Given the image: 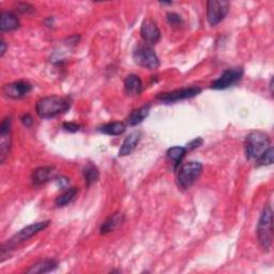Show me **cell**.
<instances>
[{"label": "cell", "instance_id": "obj_8", "mask_svg": "<svg viewBox=\"0 0 274 274\" xmlns=\"http://www.w3.org/2000/svg\"><path fill=\"white\" fill-rule=\"evenodd\" d=\"M201 92V88L199 87H189V88H182V89L174 90L170 92H164L156 95V100H159L164 103H174L182 100L191 99L198 95Z\"/></svg>", "mask_w": 274, "mask_h": 274}, {"label": "cell", "instance_id": "obj_17", "mask_svg": "<svg viewBox=\"0 0 274 274\" xmlns=\"http://www.w3.org/2000/svg\"><path fill=\"white\" fill-rule=\"evenodd\" d=\"M58 267V262L54 259H44L36 262L29 268L26 272L30 274H37V273H47L54 271Z\"/></svg>", "mask_w": 274, "mask_h": 274}, {"label": "cell", "instance_id": "obj_14", "mask_svg": "<svg viewBox=\"0 0 274 274\" xmlns=\"http://www.w3.org/2000/svg\"><path fill=\"white\" fill-rule=\"evenodd\" d=\"M123 222H124V214L121 212H116L102 223L100 231L102 234L113 232L114 230L120 227Z\"/></svg>", "mask_w": 274, "mask_h": 274}, {"label": "cell", "instance_id": "obj_15", "mask_svg": "<svg viewBox=\"0 0 274 274\" xmlns=\"http://www.w3.org/2000/svg\"><path fill=\"white\" fill-rule=\"evenodd\" d=\"M124 89L129 95H139L143 90V82L140 76L135 74H130L129 76H126L124 81Z\"/></svg>", "mask_w": 274, "mask_h": 274}, {"label": "cell", "instance_id": "obj_29", "mask_svg": "<svg viewBox=\"0 0 274 274\" xmlns=\"http://www.w3.org/2000/svg\"><path fill=\"white\" fill-rule=\"evenodd\" d=\"M22 122L24 123L25 126H30L32 123H33V119L32 117L29 115V114H26L22 117Z\"/></svg>", "mask_w": 274, "mask_h": 274}, {"label": "cell", "instance_id": "obj_24", "mask_svg": "<svg viewBox=\"0 0 274 274\" xmlns=\"http://www.w3.org/2000/svg\"><path fill=\"white\" fill-rule=\"evenodd\" d=\"M273 156H274L273 147H269V148L263 152L258 159H256V166L257 167H260V166L271 165L273 163Z\"/></svg>", "mask_w": 274, "mask_h": 274}, {"label": "cell", "instance_id": "obj_2", "mask_svg": "<svg viewBox=\"0 0 274 274\" xmlns=\"http://www.w3.org/2000/svg\"><path fill=\"white\" fill-rule=\"evenodd\" d=\"M48 225H50V221L38 222V223L29 225V226L19 230L17 233L14 234L12 238H10L7 241V243L3 244V247H2V257H4L6 255L7 252L9 253V251L13 250L17 246H19V244H22L23 242L27 241L28 239L32 238L35 234H37L38 232L44 230L48 226Z\"/></svg>", "mask_w": 274, "mask_h": 274}, {"label": "cell", "instance_id": "obj_12", "mask_svg": "<svg viewBox=\"0 0 274 274\" xmlns=\"http://www.w3.org/2000/svg\"><path fill=\"white\" fill-rule=\"evenodd\" d=\"M141 35L144 41L149 44L158 43L161 39L160 29L152 19H146V21H144L141 28Z\"/></svg>", "mask_w": 274, "mask_h": 274}, {"label": "cell", "instance_id": "obj_6", "mask_svg": "<svg viewBox=\"0 0 274 274\" xmlns=\"http://www.w3.org/2000/svg\"><path fill=\"white\" fill-rule=\"evenodd\" d=\"M133 58L137 64L143 67L149 68V70H155V68L160 66L159 58L153 51V48L149 45L144 44L137 46L134 50Z\"/></svg>", "mask_w": 274, "mask_h": 274}, {"label": "cell", "instance_id": "obj_13", "mask_svg": "<svg viewBox=\"0 0 274 274\" xmlns=\"http://www.w3.org/2000/svg\"><path fill=\"white\" fill-rule=\"evenodd\" d=\"M56 169L54 166H42L32 173V182L35 185H42L55 177Z\"/></svg>", "mask_w": 274, "mask_h": 274}, {"label": "cell", "instance_id": "obj_7", "mask_svg": "<svg viewBox=\"0 0 274 274\" xmlns=\"http://www.w3.org/2000/svg\"><path fill=\"white\" fill-rule=\"evenodd\" d=\"M229 3L225 0H211L207 3V19L211 26H217L226 17Z\"/></svg>", "mask_w": 274, "mask_h": 274}, {"label": "cell", "instance_id": "obj_22", "mask_svg": "<svg viewBox=\"0 0 274 274\" xmlns=\"http://www.w3.org/2000/svg\"><path fill=\"white\" fill-rule=\"evenodd\" d=\"M84 179L87 185H91L92 183L96 182L100 177L99 169H97L93 164H88L83 170Z\"/></svg>", "mask_w": 274, "mask_h": 274}, {"label": "cell", "instance_id": "obj_19", "mask_svg": "<svg viewBox=\"0 0 274 274\" xmlns=\"http://www.w3.org/2000/svg\"><path fill=\"white\" fill-rule=\"evenodd\" d=\"M150 105H144L140 109H137L135 111H133L130 116L128 117V119H126V123H128L130 126H134L142 123L147 117H148L149 113H150Z\"/></svg>", "mask_w": 274, "mask_h": 274}, {"label": "cell", "instance_id": "obj_3", "mask_svg": "<svg viewBox=\"0 0 274 274\" xmlns=\"http://www.w3.org/2000/svg\"><path fill=\"white\" fill-rule=\"evenodd\" d=\"M257 238L261 247L269 251L272 246L273 228H272V209L266 206L257 225Z\"/></svg>", "mask_w": 274, "mask_h": 274}, {"label": "cell", "instance_id": "obj_16", "mask_svg": "<svg viewBox=\"0 0 274 274\" xmlns=\"http://www.w3.org/2000/svg\"><path fill=\"white\" fill-rule=\"evenodd\" d=\"M141 141V133L140 132H133L131 133L126 139L123 141L121 148L119 150V156H125L131 154L135 148L136 146L139 145Z\"/></svg>", "mask_w": 274, "mask_h": 274}, {"label": "cell", "instance_id": "obj_31", "mask_svg": "<svg viewBox=\"0 0 274 274\" xmlns=\"http://www.w3.org/2000/svg\"><path fill=\"white\" fill-rule=\"evenodd\" d=\"M6 50H7V46H6V42L3 40L2 41V57L5 55L6 53Z\"/></svg>", "mask_w": 274, "mask_h": 274}, {"label": "cell", "instance_id": "obj_26", "mask_svg": "<svg viewBox=\"0 0 274 274\" xmlns=\"http://www.w3.org/2000/svg\"><path fill=\"white\" fill-rule=\"evenodd\" d=\"M35 10V8L32 6H30L29 4H18L17 5V11L21 13H30Z\"/></svg>", "mask_w": 274, "mask_h": 274}, {"label": "cell", "instance_id": "obj_21", "mask_svg": "<svg viewBox=\"0 0 274 274\" xmlns=\"http://www.w3.org/2000/svg\"><path fill=\"white\" fill-rule=\"evenodd\" d=\"M187 148H184V147H180V146H177V147H173V148L168 149L167 151V158L172 161H174L175 163V169L178 168L181 162H182V159L184 158V155L187 154Z\"/></svg>", "mask_w": 274, "mask_h": 274}, {"label": "cell", "instance_id": "obj_4", "mask_svg": "<svg viewBox=\"0 0 274 274\" xmlns=\"http://www.w3.org/2000/svg\"><path fill=\"white\" fill-rule=\"evenodd\" d=\"M270 146L269 136L262 132H253L247 137L246 151L248 159H258Z\"/></svg>", "mask_w": 274, "mask_h": 274}, {"label": "cell", "instance_id": "obj_1", "mask_svg": "<svg viewBox=\"0 0 274 274\" xmlns=\"http://www.w3.org/2000/svg\"><path fill=\"white\" fill-rule=\"evenodd\" d=\"M70 107L71 101L67 97L51 95L39 100L36 105V111L39 117L48 119L65 113Z\"/></svg>", "mask_w": 274, "mask_h": 274}, {"label": "cell", "instance_id": "obj_5", "mask_svg": "<svg viewBox=\"0 0 274 274\" xmlns=\"http://www.w3.org/2000/svg\"><path fill=\"white\" fill-rule=\"evenodd\" d=\"M202 172L200 162H189L183 164L178 173V183L182 189H189L197 181Z\"/></svg>", "mask_w": 274, "mask_h": 274}, {"label": "cell", "instance_id": "obj_23", "mask_svg": "<svg viewBox=\"0 0 274 274\" xmlns=\"http://www.w3.org/2000/svg\"><path fill=\"white\" fill-rule=\"evenodd\" d=\"M78 190L76 188H70L67 189L64 193H62L61 195L57 197L56 199V204L58 207H64L67 203H70L77 195Z\"/></svg>", "mask_w": 274, "mask_h": 274}, {"label": "cell", "instance_id": "obj_28", "mask_svg": "<svg viewBox=\"0 0 274 274\" xmlns=\"http://www.w3.org/2000/svg\"><path fill=\"white\" fill-rule=\"evenodd\" d=\"M203 143V141L200 139V137H197V139L193 140L187 147V150H193V149H196L198 148L199 146H201Z\"/></svg>", "mask_w": 274, "mask_h": 274}, {"label": "cell", "instance_id": "obj_25", "mask_svg": "<svg viewBox=\"0 0 274 274\" xmlns=\"http://www.w3.org/2000/svg\"><path fill=\"white\" fill-rule=\"evenodd\" d=\"M167 21L170 25H174V26H178L179 24H181L182 19H181V16H179L178 14L176 13H168L167 14Z\"/></svg>", "mask_w": 274, "mask_h": 274}, {"label": "cell", "instance_id": "obj_10", "mask_svg": "<svg viewBox=\"0 0 274 274\" xmlns=\"http://www.w3.org/2000/svg\"><path fill=\"white\" fill-rule=\"evenodd\" d=\"M11 149V120L6 118L0 125V162L4 163Z\"/></svg>", "mask_w": 274, "mask_h": 274}, {"label": "cell", "instance_id": "obj_11", "mask_svg": "<svg viewBox=\"0 0 274 274\" xmlns=\"http://www.w3.org/2000/svg\"><path fill=\"white\" fill-rule=\"evenodd\" d=\"M32 87L31 85L24 82V81H19V82H14L11 84H8L4 87V94L10 99H21V97L27 95L29 92L31 91Z\"/></svg>", "mask_w": 274, "mask_h": 274}, {"label": "cell", "instance_id": "obj_30", "mask_svg": "<svg viewBox=\"0 0 274 274\" xmlns=\"http://www.w3.org/2000/svg\"><path fill=\"white\" fill-rule=\"evenodd\" d=\"M56 181H57L58 185H59V187H60L61 189H65V188L67 187L68 182H70V181H68V179L65 178V177H60V178H58Z\"/></svg>", "mask_w": 274, "mask_h": 274}, {"label": "cell", "instance_id": "obj_27", "mask_svg": "<svg viewBox=\"0 0 274 274\" xmlns=\"http://www.w3.org/2000/svg\"><path fill=\"white\" fill-rule=\"evenodd\" d=\"M63 129L67 132H71V133H74V132H77L78 130H80L81 126L76 124V123H73V122H65L63 123Z\"/></svg>", "mask_w": 274, "mask_h": 274}, {"label": "cell", "instance_id": "obj_20", "mask_svg": "<svg viewBox=\"0 0 274 274\" xmlns=\"http://www.w3.org/2000/svg\"><path fill=\"white\" fill-rule=\"evenodd\" d=\"M126 130V125L123 122H112V123H107L102 125L99 129L100 132L107 134V135H112V136H118L121 135L125 132Z\"/></svg>", "mask_w": 274, "mask_h": 274}, {"label": "cell", "instance_id": "obj_18", "mask_svg": "<svg viewBox=\"0 0 274 274\" xmlns=\"http://www.w3.org/2000/svg\"><path fill=\"white\" fill-rule=\"evenodd\" d=\"M19 28V21L15 14L11 12H3L2 21H0V29L2 31H13Z\"/></svg>", "mask_w": 274, "mask_h": 274}, {"label": "cell", "instance_id": "obj_9", "mask_svg": "<svg viewBox=\"0 0 274 274\" xmlns=\"http://www.w3.org/2000/svg\"><path fill=\"white\" fill-rule=\"evenodd\" d=\"M243 76L242 67H230L225 71L218 80L212 83V88L215 90H223L230 86L237 84Z\"/></svg>", "mask_w": 274, "mask_h": 274}]
</instances>
